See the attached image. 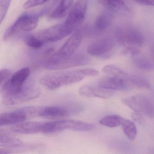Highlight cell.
Wrapping results in <instances>:
<instances>
[{
    "label": "cell",
    "mask_w": 154,
    "mask_h": 154,
    "mask_svg": "<svg viewBox=\"0 0 154 154\" xmlns=\"http://www.w3.org/2000/svg\"><path fill=\"white\" fill-rule=\"evenodd\" d=\"M99 73L97 70L91 68L55 72L43 75L39 83L48 90H55L81 82L85 77L96 76Z\"/></svg>",
    "instance_id": "obj_1"
},
{
    "label": "cell",
    "mask_w": 154,
    "mask_h": 154,
    "mask_svg": "<svg viewBox=\"0 0 154 154\" xmlns=\"http://www.w3.org/2000/svg\"><path fill=\"white\" fill-rule=\"evenodd\" d=\"M39 20V16L37 15L22 14L7 29L4 34V40H8L20 32L32 31L37 26Z\"/></svg>",
    "instance_id": "obj_2"
},
{
    "label": "cell",
    "mask_w": 154,
    "mask_h": 154,
    "mask_svg": "<svg viewBox=\"0 0 154 154\" xmlns=\"http://www.w3.org/2000/svg\"><path fill=\"white\" fill-rule=\"evenodd\" d=\"M93 125L81 121L63 120L45 122V133L59 132L66 130L88 131L93 129Z\"/></svg>",
    "instance_id": "obj_3"
},
{
    "label": "cell",
    "mask_w": 154,
    "mask_h": 154,
    "mask_svg": "<svg viewBox=\"0 0 154 154\" xmlns=\"http://www.w3.org/2000/svg\"><path fill=\"white\" fill-rule=\"evenodd\" d=\"M89 57L83 54H76L66 59L53 60L48 58L42 64L44 68L49 70H61L87 64Z\"/></svg>",
    "instance_id": "obj_4"
},
{
    "label": "cell",
    "mask_w": 154,
    "mask_h": 154,
    "mask_svg": "<svg viewBox=\"0 0 154 154\" xmlns=\"http://www.w3.org/2000/svg\"><path fill=\"white\" fill-rule=\"evenodd\" d=\"M73 31L64 23L43 29L34 35L45 45L47 43L60 41L69 35Z\"/></svg>",
    "instance_id": "obj_5"
},
{
    "label": "cell",
    "mask_w": 154,
    "mask_h": 154,
    "mask_svg": "<svg viewBox=\"0 0 154 154\" xmlns=\"http://www.w3.org/2000/svg\"><path fill=\"white\" fill-rule=\"evenodd\" d=\"M40 91L35 86H24L19 91L2 94V102L6 105H13L34 100L39 96Z\"/></svg>",
    "instance_id": "obj_6"
},
{
    "label": "cell",
    "mask_w": 154,
    "mask_h": 154,
    "mask_svg": "<svg viewBox=\"0 0 154 154\" xmlns=\"http://www.w3.org/2000/svg\"><path fill=\"white\" fill-rule=\"evenodd\" d=\"M82 110V107L77 103H69L63 106L40 107L38 117L55 118L66 117L70 114L78 113Z\"/></svg>",
    "instance_id": "obj_7"
},
{
    "label": "cell",
    "mask_w": 154,
    "mask_h": 154,
    "mask_svg": "<svg viewBox=\"0 0 154 154\" xmlns=\"http://www.w3.org/2000/svg\"><path fill=\"white\" fill-rule=\"evenodd\" d=\"M124 105L135 112L150 118H154V107L151 101L144 96L135 95L122 99Z\"/></svg>",
    "instance_id": "obj_8"
},
{
    "label": "cell",
    "mask_w": 154,
    "mask_h": 154,
    "mask_svg": "<svg viewBox=\"0 0 154 154\" xmlns=\"http://www.w3.org/2000/svg\"><path fill=\"white\" fill-rule=\"evenodd\" d=\"M116 36L118 43L123 46L142 45L144 38L141 32L134 28H122L117 29Z\"/></svg>",
    "instance_id": "obj_9"
},
{
    "label": "cell",
    "mask_w": 154,
    "mask_h": 154,
    "mask_svg": "<svg viewBox=\"0 0 154 154\" xmlns=\"http://www.w3.org/2000/svg\"><path fill=\"white\" fill-rule=\"evenodd\" d=\"M82 41V36L79 33H76L71 36L61 47V48L49 57L53 60L66 59L74 54Z\"/></svg>",
    "instance_id": "obj_10"
},
{
    "label": "cell",
    "mask_w": 154,
    "mask_h": 154,
    "mask_svg": "<svg viewBox=\"0 0 154 154\" xmlns=\"http://www.w3.org/2000/svg\"><path fill=\"white\" fill-rule=\"evenodd\" d=\"M87 8V0H77L69 13L65 24L74 30L83 22Z\"/></svg>",
    "instance_id": "obj_11"
},
{
    "label": "cell",
    "mask_w": 154,
    "mask_h": 154,
    "mask_svg": "<svg viewBox=\"0 0 154 154\" xmlns=\"http://www.w3.org/2000/svg\"><path fill=\"white\" fill-rule=\"evenodd\" d=\"M113 47V40L110 38H105L90 45L87 48V53L92 56L107 58Z\"/></svg>",
    "instance_id": "obj_12"
},
{
    "label": "cell",
    "mask_w": 154,
    "mask_h": 154,
    "mask_svg": "<svg viewBox=\"0 0 154 154\" xmlns=\"http://www.w3.org/2000/svg\"><path fill=\"white\" fill-rule=\"evenodd\" d=\"M45 122H22L11 128V130L16 133L24 134H34L45 133Z\"/></svg>",
    "instance_id": "obj_13"
},
{
    "label": "cell",
    "mask_w": 154,
    "mask_h": 154,
    "mask_svg": "<svg viewBox=\"0 0 154 154\" xmlns=\"http://www.w3.org/2000/svg\"><path fill=\"white\" fill-rule=\"evenodd\" d=\"M80 95L87 98H99L107 99L110 98L112 94L111 90H107L98 87L84 85L81 86L79 89Z\"/></svg>",
    "instance_id": "obj_14"
},
{
    "label": "cell",
    "mask_w": 154,
    "mask_h": 154,
    "mask_svg": "<svg viewBox=\"0 0 154 154\" xmlns=\"http://www.w3.org/2000/svg\"><path fill=\"white\" fill-rule=\"evenodd\" d=\"M28 119L27 115L20 109L10 112L2 113L0 116V125H15L23 122Z\"/></svg>",
    "instance_id": "obj_15"
},
{
    "label": "cell",
    "mask_w": 154,
    "mask_h": 154,
    "mask_svg": "<svg viewBox=\"0 0 154 154\" xmlns=\"http://www.w3.org/2000/svg\"><path fill=\"white\" fill-rule=\"evenodd\" d=\"M126 78L111 76L101 79L98 86L109 90H126L128 89Z\"/></svg>",
    "instance_id": "obj_16"
},
{
    "label": "cell",
    "mask_w": 154,
    "mask_h": 154,
    "mask_svg": "<svg viewBox=\"0 0 154 154\" xmlns=\"http://www.w3.org/2000/svg\"><path fill=\"white\" fill-rule=\"evenodd\" d=\"M73 2L74 0H61L58 5L51 13V18L57 20L64 17L72 6Z\"/></svg>",
    "instance_id": "obj_17"
},
{
    "label": "cell",
    "mask_w": 154,
    "mask_h": 154,
    "mask_svg": "<svg viewBox=\"0 0 154 154\" xmlns=\"http://www.w3.org/2000/svg\"><path fill=\"white\" fill-rule=\"evenodd\" d=\"M23 142L17 138L11 136L1 130L0 131V146L5 148H16L21 146Z\"/></svg>",
    "instance_id": "obj_18"
},
{
    "label": "cell",
    "mask_w": 154,
    "mask_h": 154,
    "mask_svg": "<svg viewBox=\"0 0 154 154\" xmlns=\"http://www.w3.org/2000/svg\"><path fill=\"white\" fill-rule=\"evenodd\" d=\"M131 57L134 64L139 69L145 71H151L154 70V64L145 56L139 53Z\"/></svg>",
    "instance_id": "obj_19"
},
{
    "label": "cell",
    "mask_w": 154,
    "mask_h": 154,
    "mask_svg": "<svg viewBox=\"0 0 154 154\" xmlns=\"http://www.w3.org/2000/svg\"><path fill=\"white\" fill-rule=\"evenodd\" d=\"M129 89L136 88L138 89H148L150 88L149 82L145 78L138 75H132L126 78Z\"/></svg>",
    "instance_id": "obj_20"
},
{
    "label": "cell",
    "mask_w": 154,
    "mask_h": 154,
    "mask_svg": "<svg viewBox=\"0 0 154 154\" xmlns=\"http://www.w3.org/2000/svg\"><path fill=\"white\" fill-rule=\"evenodd\" d=\"M121 126L123 132L128 138L131 141L134 140L137 137V133L135 123L130 120L122 119Z\"/></svg>",
    "instance_id": "obj_21"
},
{
    "label": "cell",
    "mask_w": 154,
    "mask_h": 154,
    "mask_svg": "<svg viewBox=\"0 0 154 154\" xmlns=\"http://www.w3.org/2000/svg\"><path fill=\"white\" fill-rule=\"evenodd\" d=\"M112 16L109 12H104L99 16L94 24L95 29L97 31H101L108 28L110 25Z\"/></svg>",
    "instance_id": "obj_22"
},
{
    "label": "cell",
    "mask_w": 154,
    "mask_h": 154,
    "mask_svg": "<svg viewBox=\"0 0 154 154\" xmlns=\"http://www.w3.org/2000/svg\"><path fill=\"white\" fill-rule=\"evenodd\" d=\"M123 118L118 115H109L102 118L99 123L103 126L110 128H115L121 125Z\"/></svg>",
    "instance_id": "obj_23"
},
{
    "label": "cell",
    "mask_w": 154,
    "mask_h": 154,
    "mask_svg": "<svg viewBox=\"0 0 154 154\" xmlns=\"http://www.w3.org/2000/svg\"><path fill=\"white\" fill-rule=\"evenodd\" d=\"M102 71L103 72L111 76L122 78H126L128 76L125 72L113 65L109 64L103 67Z\"/></svg>",
    "instance_id": "obj_24"
},
{
    "label": "cell",
    "mask_w": 154,
    "mask_h": 154,
    "mask_svg": "<svg viewBox=\"0 0 154 154\" xmlns=\"http://www.w3.org/2000/svg\"><path fill=\"white\" fill-rule=\"evenodd\" d=\"M25 40L26 44L29 47L34 49H39L44 45V43L34 35L29 36Z\"/></svg>",
    "instance_id": "obj_25"
},
{
    "label": "cell",
    "mask_w": 154,
    "mask_h": 154,
    "mask_svg": "<svg viewBox=\"0 0 154 154\" xmlns=\"http://www.w3.org/2000/svg\"><path fill=\"white\" fill-rule=\"evenodd\" d=\"M11 0H1L0 1V21L2 23L10 6Z\"/></svg>",
    "instance_id": "obj_26"
},
{
    "label": "cell",
    "mask_w": 154,
    "mask_h": 154,
    "mask_svg": "<svg viewBox=\"0 0 154 154\" xmlns=\"http://www.w3.org/2000/svg\"><path fill=\"white\" fill-rule=\"evenodd\" d=\"M49 0H28L24 3L23 8L25 9H29L45 4Z\"/></svg>",
    "instance_id": "obj_27"
},
{
    "label": "cell",
    "mask_w": 154,
    "mask_h": 154,
    "mask_svg": "<svg viewBox=\"0 0 154 154\" xmlns=\"http://www.w3.org/2000/svg\"><path fill=\"white\" fill-rule=\"evenodd\" d=\"M139 52V50L138 48V47L128 46L124 47V48L122 50L121 54L122 55L126 56L130 55L132 57Z\"/></svg>",
    "instance_id": "obj_28"
},
{
    "label": "cell",
    "mask_w": 154,
    "mask_h": 154,
    "mask_svg": "<svg viewBox=\"0 0 154 154\" xmlns=\"http://www.w3.org/2000/svg\"><path fill=\"white\" fill-rule=\"evenodd\" d=\"M11 71L9 69H3L0 72V85H2L8 81L11 76Z\"/></svg>",
    "instance_id": "obj_29"
},
{
    "label": "cell",
    "mask_w": 154,
    "mask_h": 154,
    "mask_svg": "<svg viewBox=\"0 0 154 154\" xmlns=\"http://www.w3.org/2000/svg\"><path fill=\"white\" fill-rule=\"evenodd\" d=\"M131 118L135 122L140 125H144L146 123L145 119L142 115V113L140 112H133L131 114Z\"/></svg>",
    "instance_id": "obj_30"
},
{
    "label": "cell",
    "mask_w": 154,
    "mask_h": 154,
    "mask_svg": "<svg viewBox=\"0 0 154 154\" xmlns=\"http://www.w3.org/2000/svg\"><path fill=\"white\" fill-rule=\"evenodd\" d=\"M113 9L123 6L124 4V0H108Z\"/></svg>",
    "instance_id": "obj_31"
},
{
    "label": "cell",
    "mask_w": 154,
    "mask_h": 154,
    "mask_svg": "<svg viewBox=\"0 0 154 154\" xmlns=\"http://www.w3.org/2000/svg\"><path fill=\"white\" fill-rule=\"evenodd\" d=\"M138 4L146 6H154V0H132Z\"/></svg>",
    "instance_id": "obj_32"
},
{
    "label": "cell",
    "mask_w": 154,
    "mask_h": 154,
    "mask_svg": "<svg viewBox=\"0 0 154 154\" xmlns=\"http://www.w3.org/2000/svg\"><path fill=\"white\" fill-rule=\"evenodd\" d=\"M152 57H153V60H154V49H153V51H152Z\"/></svg>",
    "instance_id": "obj_33"
}]
</instances>
